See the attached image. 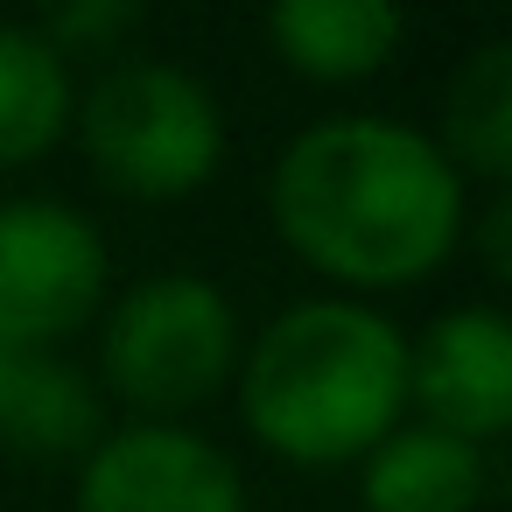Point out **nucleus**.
<instances>
[{"label": "nucleus", "mask_w": 512, "mask_h": 512, "mask_svg": "<svg viewBox=\"0 0 512 512\" xmlns=\"http://www.w3.org/2000/svg\"><path fill=\"white\" fill-rule=\"evenodd\" d=\"M0 372H8V351H0Z\"/></svg>", "instance_id": "nucleus-15"}, {"label": "nucleus", "mask_w": 512, "mask_h": 512, "mask_svg": "<svg viewBox=\"0 0 512 512\" xmlns=\"http://www.w3.org/2000/svg\"><path fill=\"white\" fill-rule=\"evenodd\" d=\"M491 491L484 449L400 421L372 456H358V505L365 512H477Z\"/></svg>", "instance_id": "nucleus-10"}, {"label": "nucleus", "mask_w": 512, "mask_h": 512, "mask_svg": "<svg viewBox=\"0 0 512 512\" xmlns=\"http://www.w3.org/2000/svg\"><path fill=\"white\" fill-rule=\"evenodd\" d=\"M106 435V393L57 351H8L0 372V442L29 463H85Z\"/></svg>", "instance_id": "nucleus-8"}, {"label": "nucleus", "mask_w": 512, "mask_h": 512, "mask_svg": "<svg viewBox=\"0 0 512 512\" xmlns=\"http://www.w3.org/2000/svg\"><path fill=\"white\" fill-rule=\"evenodd\" d=\"M246 435L295 470H358L407 421V337L351 295L288 302L239 351Z\"/></svg>", "instance_id": "nucleus-2"}, {"label": "nucleus", "mask_w": 512, "mask_h": 512, "mask_svg": "<svg viewBox=\"0 0 512 512\" xmlns=\"http://www.w3.org/2000/svg\"><path fill=\"white\" fill-rule=\"evenodd\" d=\"M92 169L106 190L141 204L197 197L225 169V113L204 78L162 57H127L92 78V92L71 113Z\"/></svg>", "instance_id": "nucleus-4"}, {"label": "nucleus", "mask_w": 512, "mask_h": 512, "mask_svg": "<svg viewBox=\"0 0 512 512\" xmlns=\"http://www.w3.org/2000/svg\"><path fill=\"white\" fill-rule=\"evenodd\" d=\"M274 239L337 295L421 288L470 232V183L421 127L344 113L302 127L267 176Z\"/></svg>", "instance_id": "nucleus-1"}, {"label": "nucleus", "mask_w": 512, "mask_h": 512, "mask_svg": "<svg viewBox=\"0 0 512 512\" xmlns=\"http://www.w3.org/2000/svg\"><path fill=\"white\" fill-rule=\"evenodd\" d=\"M407 22L386 0H281L267 15L274 57L309 85H365L393 64Z\"/></svg>", "instance_id": "nucleus-9"}, {"label": "nucleus", "mask_w": 512, "mask_h": 512, "mask_svg": "<svg viewBox=\"0 0 512 512\" xmlns=\"http://www.w3.org/2000/svg\"><path fill=\"white\" fill-rule=\"evenodd\" d=\"M106 239L57 197L0 204V351H57L106 309Z\"/></svg>", "instance_id": "nucleus-5"}, {"label": "nucleus", "mask_w": 512, "mask_h": 512, "mask_svg": "<svg viewBox=\"0 0 512 512\" xmlns=\"http://www.w3.org/2000/svg\"><path fill=\"white\" fill-rule=\"evenodd\" d=\"M78 512H246V484L211 435L183 421H127L78 463Z\"/></svg>", "instance_id": "nucleus-6"}, {"label": "nucleus", "mask_w": 512, "mask_h": 512, "mask_svg": "<svg viewBox=\"0 0 512 512\" xmlns=\"http://www.w3.org/2000/svg\"><path fill=\"white\" fill-rule=\"evenodd\" d=\"M477 232H484V267L505 281V274H512V246H505V232H512V211H505V197H491V211H484V225H477Z\"/></svg>", "instance_id": "nucleus-14"}, {"label": "nucleus", "mask_w": 512, "mask_h": 512, "mask_svg": "<svg viewBox=\"0 0 512 512\" xmlns=\"http://www.w3.org/2000/svg\"><path fill=\"white\" fill-rule=\"evenodd\" d=\"M428 141L442 148V162L463 183L477 176L498 190L512 176V43L505 36L477 43L456 64V78L442 85V127Z\"/></svg>", "instance_id": "nucleus-11"}, {"label": "nucleus", "mask_w": 512, "mask_h": 512, "mask_svg": "<svg viewBox=\"0 0 512 512\" xmlns=\"http://www.w3.org/2000/svg\"><path fill=\"white\" fill-rule=\"evenodd\" d=\"M239 351L246 330L218 281L148 274L99 316V393H113L134 421H183L232 386Z\"/></svg>", "instance_id": "nucleus-3"}, {"label": "nucleus", "mask_w": 512, "mask_h": 512, "mask_svg": "<svg viewBox=\"0 0 512 512\" xmlns=\"http://www.w3.org/2000/svg\"><path fill=\"white\" fill-rule=\"evenodd\" d=\"M78 113L71 64L29 22H0V169L43 162Z\"/></svg>", "instance_id": "nucleus-12"}, {"label": "nucleus", "mask_w": 512, "mask_h": 512, "mask_svg": "<svg viewBox=\"0 0 512 512\" xmlns=\"http://www.w3.org/2000/svg\"><path fill=\"white\" fill-rule=\"evenodd\" d=\"M407 407L421 428H442L470 449L512 428V323L484 302L442 309L407 337Z\"/></svg>", "instance_id": "nucleus-7"}, {"label": "nucleus", "mask_w": 512, "mask_h": 512, "mask_svg": "<svg viewBox=\"0 0 512 512\" xmlns=\"http://www.w3.org/2000/svg\"><path fill=\"white\" fill-rule=\"evenodd\" d=\"M36 29H43V43L71 64V57H106V50H120V36L141 29V8H127V0H71V8L43 15Z\"/></svg>", "instance_id": "nucleus-13"}]
</instances>
